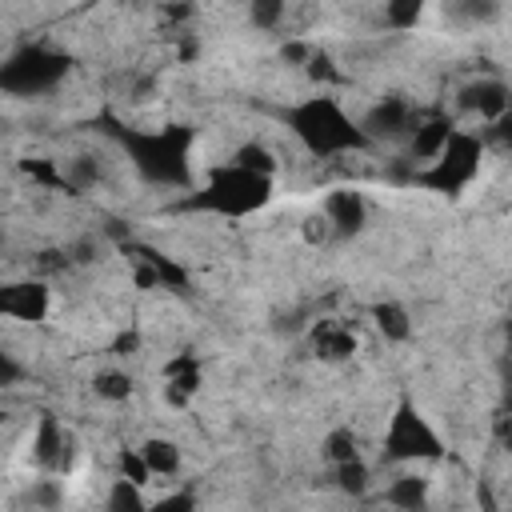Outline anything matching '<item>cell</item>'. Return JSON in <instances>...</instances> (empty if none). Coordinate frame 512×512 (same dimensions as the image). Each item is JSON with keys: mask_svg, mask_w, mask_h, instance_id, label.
Masks as SVG:
<instances>
[{"mask_svg": "<svg viewBox=\"0 0 512 512\" xmlns=\"http://www.w3.org/2000/svg\"><path fill=\"white\" fill-rule=\"evenodd\" d=\"M272 196V180L264 172H252L244 164H224L208 188L196 196L200 208H212V212H228V216H244L252 208H260L264 200Z\"/></svg>", "mask_w": 512, "mask_h": 512, "instance_id": "7a4b0ae2", "label": "cell"}, {"mask_svg": "<svg viewBox=\"0 0 512 512\" xmlns=\"http://www.w3.org/2000/svg\"><path fill=\"white\" fill-rule=\"evenodd\" d=\"M296 136L320 156H336V152H348V148L364 144V132L356 128V120H348L344 108L324 100V96L296 108Z\"/></svg>", "mask_w": 512, "mask_h": 512, "instance_id": "6da1fadb", "label": "cell"}, {"mask_svg": "<svg viewBox=\"0 0 512 512\" xmlns=\"http://www.w3.org/2000/svg\"><path fill=\"white\" fill-rule=\"evenodd\" d=\"M104 512H148V504L140 500V484H132V480L120 476V480L112 484V492H108Z\"/></svg>", "mask_w": 512, "mask_h": 512, "instance_id": "52a82bcc", "label": "cell"}, {"mask_svg": "<svg viewBox=\"0 0 512 512\" xmlns=\"http://www.w3.org/2000/svg\"><path fill=\"white\" fill-rule=\"evenodd\" d=\"M140 456H144V464H148L152 476H172L180 468V448L172 440H148L140 448Z\"/></svg>", "mask_w": 512, "mask_h": 512, "instance_id": "5b68a950", "label": "cell"}, {"mask_svg": "<svg viewBox=\"0 0 512 512\" xmlns=\"http://www.w3.org/2000/svg\"><path fill=\"white\" fill-rule=\"evenodd\" d=\"M424 496H428V480H420V476H400V480L388 488V500H392L400 512H416V508L424 504Z\"/></svg>", "mask_w": 512, "mask_h": 512, "instance_id": "8992f818", "label": "cell"}, {"mask_svg": "<svg viewBox=\"0 0 512 512\" xmlns=\"http://www.w3.org/2000/svg\"><path fill=\"white\" fill-rule=\"evenodd\" d=\"M376 324H380V332H388V336H396V340H404V336L412 332L408 316H404L396 304H380V308H376Z\"/></svg>", "mask_w": 512, "mask_h": 512, "instance_id": "ba28073f", "label": "cell"}, {"mask_svg": "<svg viewBox=\"0 0 512 512\" xmlns=\"http://www.w3.org/2000/svg\"><path fill=\"white\" fill-rule=\"evenodd\" d=\"M132 392V380L124 376V372H100L96 376V396H104V400H124Z\"/></svg>", "mask_w": 512, "mask_h": 512, "instance_id": "9c48e42d", "label": "cell"}, {"mask_svg": "<svg viewBox=\"0 0 512 512\" xmlns=\"http://www.w3.org/2000/svg\"><path fill=\"white\" fill-rule=\"evenodd\" d=\"M384 444H388V456H396V460H424V456H440V440H436V432L428 428V420H424L412 404H404V408L392 416Z\"/></svg>", "mask_w": 512, "mask_h": 512, "instance_id": "3957f363", "label": "cell"}, {"mask_svg": "<svg viewBox=\"0 0 512 512\" xmlns=\"http://www.w3.org/2000/svg\"><path fill=\"white\" fill-rule=\"evenodd\" d=\"M148 512H192V500H188V496H180V492H172V496H164V500L148 504Z\"/></svg>", "mask_w": 512, "mask_h": 512, "instance_id": "30bf717a", "label": "cell"}, {"mask_svg": "<svg viewBox=\"0 0 512 512\" xmlns=\"http://www.w3.org/2000/svg\"><path fill=\"white\" fill-rule=\"evenodd\" d=\"M0 312L8 320H44V312H48V288L44 284H32V280L8 284L4 296H0Z\"/></svg>", "mask_w": 512, "mask_h": 512, "instance_id": "277c9868", "label": "cell"}, {"mask_svg": "<svg viewBox=\"0 0 512 512\" xmlns=\"http://www.w3.org/2000/svg\"><path fill=\"white\" fill-rule=\"evenodd\" d=\"M500 440H504V448L512 452V420H504V428H500Z\"/></svg>", "mask_w": 512, "mask_h": 512, "instance_id": "8fae6325", "label": "cell"}]
</instances>
